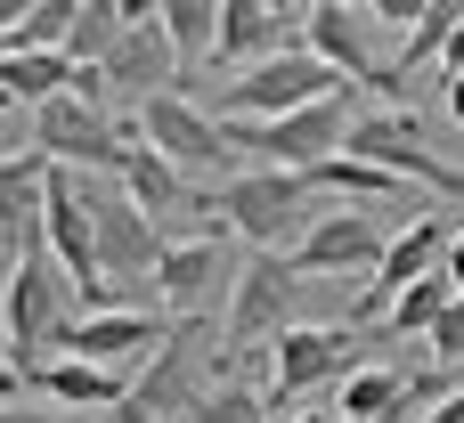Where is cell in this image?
I'll return each mask as SVG.
<instances>
[{
  "label": "cell",
  "mask_w": 464,
  "mask_h": 423,
  "mask_svg": "<svg viewBox=\"0 0 464 423\" xmlns=\"http://www.w3.org/2000/svg\"><path fill=\"white\" fill-rule=\"evenodd\" d=\"M294 33H302V8H277V0H220V49H212V57L261 65V57H277V49H302Z\"/></svg>",
  "instance_id": "obj_18"
},
{
  "label": "cell",
  "mask_w": 464,
  "mask_h": 423,
  "mask_svg": "<svg viewBox=\"0 0 464 423\" xmlns=\"http://www.w3.org/2000/svg\"><path fill=\"white\" fill-rule=\"evenodd\" d=\"M130 139L139 147H155L179 179H196V171H220L228 163V139H220V122L188 98V90H163V98H147L139 114H130Z\"/></svg>",
  "instance_id": "obj_12"
},
{
  "label": "cell",
  "mask_w": 464,
  "mask_h": 423,
  "mask_svg": "<svg viewBox=\"0 0 464 423\" xmlns=\"http://www.w3.org/2000/svg\"><path fill=\"white\" fill-rule=\"evenodd\" d=\"M212 212H220V228L228 236H245L253 253H294L302 236H310V220H318V187L302 179V171H237V179H220L212 187Z\"/></svg>",
  "instance_id": "obj_1"
},
{
  "label": "cell",
  "mask_w": 464,
  "mask_h": 423,
  "mask_svg": "<svg viewBox=\"0 0 464 423\" xmlns=\"http://www.w3.org/2000/svg\"><path fill=\"white\" fill-rule=\"evenodd\" d=\"M440 277L457 285V302H464V228H457V236H449V261H440Z\"/></svg>",
  "instance_id": "obj_30"
},
{
  "label": "cell",
  "mask_w": 464,
  "mask_h": 423,
  "mask_svg": "<svg viewBox=\"0 0 464 423\" xmlns=\"http://www.w3.org/2000/svg\"><path fill=\"white\" fill-rule=\"evenodd\" d=\"M8 269H16V261H8V253H0V285H8Z\"/></svg>",
  "instance_id": "obj_35"
},
{
  "label": "cell",
  "mask_w": 464,
  "mask_h": 423,
  "mask_svg": "<svg viewBox=\"0 0 464 423\" xmlns=\"http://www.w3.org/2000/svg\"><path fill=\"white\" fill-rule=\"evenodd\" d=\"M0 423H90V416H65V408H0Z\"/></svg>",
  "instance_id": "obj_29"
},
{
  "label": "cell",
  "mask_w": 464,
  "mask_h": 423,
  "mask_svg": "<svg viewBox=\"0 0 464 423\" xmlns=\"http://www.w3.org/2000/svg\"><path fill=\"white\" fill-rule=\"evenodd\" d=\"M122 41V8L114 0H73V24H65V57L73 65H106V49Z\"/></svg>",
  "instance_id": "obj_26"
},
{
  "label": "cell",
  "mask_w": 464,
  "mask_h": 423,
  "mask_svg": "<svg viewBox=\"0 0 464 423\" xmlns=\"http://www.w3.org/2000/svg\"><path fill=\"white\" fill-rule=\"evenodd\" d=\"M285 423H334V408H294Z\"/></svg>",
  "instance_id": "obj_33"
},
{
  "label": "cell",
  "mask_w": 464,
  "mask_h": 423,
  "mask_svg": "<svg viewBox=\"0 0 464 423\" xmlns=\"http://www.w3.org/2000/svg\"><path fill=\"white\" fill-rule=\"evenodd\" d=\"M351 122H359V98L334 90V98H318V106H302V114H277V122H220V139L245 147L261 171H302V179H310V171H326V163L343 155Z\"/></svg>",
  "instance_id": "obj_2"
},
{
  "label": "cell",
  "mask_w": 464,
  "mask_h": 423,
  "mask_svg": "<svg viewBox=\"0 0 464 423\" xmlns=\"http://www.w3.org/2000/svg\"><path fill=\"white\" fill-rule=\"evenodd\" d=\"M449 90V114H457V130H464V82H440Z\"/></svg>",
  "instance_id": "obj_34"
},
{
  "label": "cell",
  "mask_w": 464,
  "mask_h": 423,
  "mask_svg": "<svg viewBox=\"0 0 464 423\" xmlns=\"http://www.w3.org/2000/svg\"><path fill=\"white\" fill-rule=\"evenodd\" d=\"M90 220H98V277H106L114 310H122V293H139V285L155 293V261H163L171 236H155V220L130 212L122 187H90Z\"/></svg>",
  "instance_id": "obj_9"
},
{
  "label": "cell",
  "mask_w": 464,
  "mask_h": 423,
  "mask_svg": "<svg viewBox=\"0 0 464 423\" xmlns=\"http://www.w3.org/2000/svg\"><path fill=\"white\" fill-rule=\"evenodd\" d=\"M114 187H122V204H130V212H147V220H163V212H179V204H188V179H179L155 147H130V155H122V171H114Z\"/></svg>",
  "instance_id": "obj_22"
},
{
  "label": "cell",
  "mask_w": 464,
  "mask_h": 423,
  "mask_svg": "<svg viewBox=\"0 0 464 423\" xmlns=\"http://www.w3.org/2000/svg\"><path fill=\"white\" fill-rule=\"evenodd\" d=\"M343 155H351V163L392 171L400 187L416 179V187H432V196H464V171L432 155V139H424V122H416L408 106H359V122H351Z\"/></svg>",
  "instance_id": "obj_6"
},
{
  "label": "cell",
  "mask_w": 464,
  "mask_h": 423,
  "mask_svg": "<svg viewBox=\"0 0 464 423\" xmlns=\"http://www.w3.org/2000/svg\"><path fill=\"white\" fill-rule=\"evenodd\" d=\"M106 90H122V98H163V90H179L171 73H179V57H171V41H163V24L155 16H122V41L106 49Z\"/></svg>",
  "instance_id": "obj_17"
},
{
  "label": "cell",
  "mask_w": 464,
  "mask_h": 423,
  "mask_svg": "<svg viewBox=\"0 0 464 423\" xmlns=\"http://www.w3.org/2000/svg\"><path fill=\"white\" fill-rule=\"evenodd\" d=\"M334 90H351V82H334L310 49H277V57L245 65V73L212 98V122H277V114H302V106H318V98H334Z\"/></svg>",
  "instance_id": "obj_5"
},
{
  "label": "cell",
  "mask_w": 464,
  "mask_h": 423,
  "mask_svg": "<svg viewBox=\"0 0 464 423\" xmlns=\"http://www.w3.org/2000/svg\"><path fill=\"white\" fill-rule=\"evenodd\" d=\"M383 220L367 212V204H334V212H318L310 220V236L285 253V269L294 277H343V269H383Z\"/></svg>",
  "instance_id": "obj_14"
},
{
  "label": "cell",
  "mask_w": 464,
  "mask_h": 423,
  "mask_svg": "<svg viewBox=\"0 0 464 423\" xmlns=\"http://www.w3.org/2000/svg\"><path fill=\"white\" fill-rule=\"evenodd\" d=\"M449 236H457V228H449L440 212H416V220L383 245V269L359 285V318H392V302H400L408 285H424V277L449 261Z\"/></svg>",
  "instance_id": "obj_15"
},
{
  "label": "cell",
  "mask_w": 464,
  "mask_h": 423,
  "mask_svg": "<svg viewBox=\"0 0 464 423\" xmlns=\"http://www.w3.org/2000/svg\"><path fill=\"white\" fill-rule=\"evenodd\" d=\"M65 318H73V285H65V269H57L41 245H24L16 269H8V285H0V334H8L16 375H33V367L49 359V342H57Z\"/></svg>",
  "instance_id": "obj_4"
},
{
  "label": "cell",
  "mask_w": 464,
  "mask_h": 423,
  "mask_svg": "<svg viewBox=\"0 0 464 423\" xmlns=\"http://www.w3.org/2000/svg\"><path fill=\"white\" fill-rule=\"evenodd\" d=\"M449 310H457V285H449V277H440V269H432V277H424V285H408V293H400V302H392V318H383V326H392V334H400V342H416V334H424V342H432V326H440V318H449Z\"/></svg>",
  "instance_id": "obj_25"
},
{
  "label": "cell",
  "mask_w": 464,
  "mask_h": 423,
  "mask_svg": "<svg viewBox=\"0 0 464 423\" xmlns=\"http://www.w3.org/2000/svg\"><path fill=\"white\" fill-rule=\"evenodd\" d=\"M367 33H375V24H367V8H351V0H310V8H302V49H310L334 82H383Z\"/></svg>",
  "instance_id": "obj_16"
},
{
  "label": "cell",
  "mask_w": 464,
  "mask_h": 423,
  "mask_svg": "<svg viewBox=\"0 0 464 423\" xmlns=\"http://www.w3.org/2000/svg\"><path fill=\"white\" fill-rule=\"evenodd\" d=\"M440 73H449V82H464V16H457V33H449V57H440Z\"/></svg>",
  "instance_id": "obj_31"
},
{
  "label": "cell",
  "mask_w": 464,
  "mask_h": 423,
  "mask_svg": "<svg viewBox=\"0 0 464 423\" xmlns=\"http://www.w3.org/2000/svg\"><path fill=\"white\" fill-rule=\"evenodd\" d=\"M204 359H212V318H171L163 351L130 375V399L114 408V423H163V416H196L204 408Z\"/></svg>",
  "instance_id": "obj_3"
},
{
  "label": "cell",
  "mask_w": 464,
  "mask_h": 423,
  "mask_svg": "<svg viewBox=\"0 0 464 423\" xmlns=\"http://www.w3.org/2000/svg\"><path fill=\"white\" fill-rule=\"evenodd\" d=\"M432 359H440V367H464V302L432 326Z\"/></svg>",
  "instance_id": "obj_28"
},
{
  "label": "cell",
  "mask_w": 464,
  "mask_h": 423,
  "mask_svg": "<svg viewBox=\"0 0 464 423\" xmlns=\"http://www.w3.org/2000/svg\"><path fill=\"white\" fill-rule=\"evenodd\" d=\"M155 24H163V41H171L179 65H196V57L220 49V0H155Z\"/></svg>",
  "instance_id": "obj_24"
},
{
  "label": "cell",
  "mask_w": 464,
  "mask_h": 423,
  "mask_svg": "<svg viewBox=\"0 0 464 423\" xmlns=\"http://www.w3.org/2000/svg\"><path fill=\"white\" fill-rule=\"evenodd\" d=\"M294 269L277 261V253H253L245 269H237V285H228V310H220V342H228V359H245V351H261V342H277L285 326H294Z\"/></svg>",
  "instance_id": "obj_11"
},
{
  "label": "cell",
  "mask_w": 464,
  "mask_h": 423,
  "mask_svg": "<svg viewBox=\"0 0 464 423\" xmlns=\"http://www.w3.org/2000/svg\"><path fill=\"white\" fill-rule=\"evenodd\" d=\"M351 375V326H285L277 342H269V408L285 416L294 399H310V391H326V383H343Z\"/></svg>",
  "instance_id": "obj_13"
},
{
  "label": "cell",
  "mask_w": 464,
  "mask_h": 423,
  "mask_svg": "<svg viewBox=\"0 0 464 423\" xmlns=\"http://www.w3.org/2000/svg\"><path fill=\"white\" fill-rule=\"evenodd\" d=\"M41 204H49V163L0 155V236H41Z\"/></svg>",
  "instance_id": "obj_23"
},
{
  "label": "cell",
  "mask_w": 464,
  "mask_h": 423,
  "mask_svg": "<svg viewBox=\"0 0 464 423\" xmlns=\"http://www.w3.org/2000/svg\"><path fill=\"white\" fill-rule=\"evenodd\" d=\"M33 383H41V399L49 408H122L130 399V375H114V367H90V359H49V367H33Z\"/></svg>",
  "instance_id": "obj_19"
},
{
  "label": "cell",
  "mask_w": 464,
  "mask_h": 423,
  "mask_svg": "<svg viewBox=\"0 0 464 423\" xmlns=\"http://www.w3.org/2000/svg\"><path fill=\"white\" fill-rule=\"evenodd\" d=\"M457 16H464L457 0H424V16L408 24L400 57H392V65H383V82H375V90H383V106H400L408 73H424V65H440V57H449V33H457Z\"/></svg>",
  "instance_id": "obj_20"
},
{
  "label": "cell",
  "mask_w": 464,
  "mask_h": 423,
  "mask_svg": "<svg viewBox=\"0 0 464 423\" xmlns=\"http://www.w3.org/2000/svg\"><path fill=\"white\" fill-rule=\"evenodd\" d=\"M196 423H277V408H269V391H253V383L220 375V383L204 391V408H196Z\"/></svg>",
  "instance_id": "obj_27"
},
{
  "label": "cell",
  "mask_w": 464,
  "mask_h": 423,
  "mask_svg": "<svg viewBox=\"0 0 464 423\" xmlns=\"http://www.w3.org/2000/svg\"><path fill=\"white\" fill-rule=\"evenodd\" d=\"M16 391H24V375H16V359L0 351V408H16Z\"/></svg>",
  "instance_id": "obj_32"
},
{
  "label": "cell",
  "mask_w": 464,
  "mask_h": 423,
  "mask_svg": "<svg viewBox=\"0 0 464 423\" xmlns=\"http://www.w3.org/2000/svg\"><path fill=\"white\" fill-rule=\"evenodd\" d=\"M0 90H8V106H49V98H65L73 90V57L65 49H0Z\"/></svg>",
  "instance_id": "obj_21"
},
{
  "label": "cell",
  "mask_w": 464,
  "mask_h": 423,
  "mask_svg": "<svg viewBox=\"0 0 464 423\" xmlns=\"http://www.w3.org/2000/svg\"><path fill=\"white\" fill-rule=\"evenodd\" d=\"M228 285H237V269H228V228H212V236H171L163 261H155V302H163V318H212V310H228Z\"/></svg>",
  "instance_id": "obj_10"
},
{
  "label": "cell",
  "mask_w": 464,
  "mask_h": 423,
  "mask_svg": "<svg viewBox=\"0 0 464 423\" xmlns=\"http://www.w3.org/2000/svg\"><path fill=\"white\" fill-rule=\"evenodd\" d=\"M130 147H139V139H130L122 122H106L98 106H82L73 90L49 98V106L33 114V155H41L49 171H73V163H90V171H122Z\"/></svg>",
  "instance_id": "obj_8"
},
{
  "label": "cell",
  "mask_w": 464,
  "mask_h": 423,
  "mask_svg": "<svg viewBox=\"0 0 464 423\" xmlns=\"http://www.w3.org/2000/svg\"><path fill=\"white\" fill-rule=\"evenodd\" d=\"M163 334H171V318H163V310H147V302H122V310H82V318H65V326H57L49 359H90V367L139 375V367L163 351ZM49 359H41V367H49Z\"/></svg>",
  "instance_id": "obj_7"
}]
</instances>
